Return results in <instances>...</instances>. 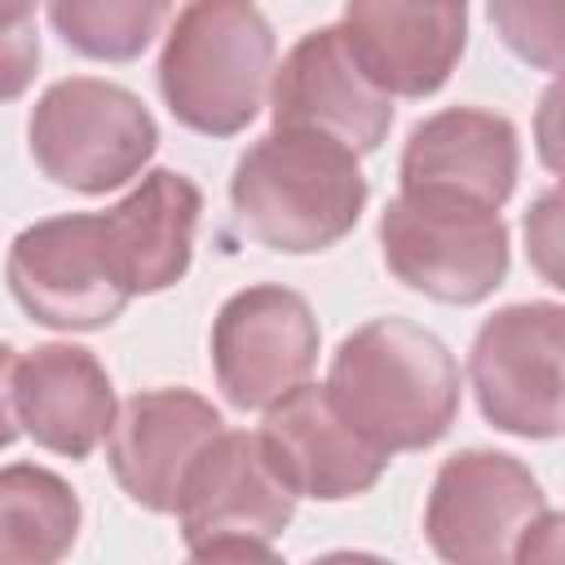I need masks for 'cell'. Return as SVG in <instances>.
<instances>
[{
	"label": "cell",
	"mask_w": 565,
	"mask_h": 565,
	"mask_svg": "<svg viewBox=\"0 0 565 565\" xmlns=\"http://www.w3.org/2000/svg\"><path fill=\"white\" fill-rule=\"evenodd\" d=\"M322 393L358 437L393 459L450 433L459 366L433 331L406 318H375L340 340Z\"/></svg>",
	"instance_id": "cell-1"
},
{
	"label": "cell",
	"mask_w": 565,
	"mask_h": 565,
	"mask_svg": "<svg viewBox=\"0 0 565 565\" xmlns=\"http://www.w3.org/2000/svg\"><path fill=\"white\" fill-rule=\"evenodd\" d=\"M238 225L274 252H327L366 207L358 154L313 132H269L243 150L230 177Z\"/></svg>",
	"instance_id": "cell-2"
},
{
	"label": "cell",
	"mask_w": 565,
	"mask_h": 565,
	"mask_svg": "<svg viewBox=\"0 0 565 565\" xmlns=\"http://www.w3.org/2000/svg\"><path fill=\"white\" fill-rule=\"evenodd\" d=\"M274 75V31L256 4L194 0L177 9L159 53V93L177 124L203 137L243 132Z\"/></svg>",
	"instance_id": "cell-3"
},
{
	"label": "cell",
	"mask_w": 565,
	"mask_h": 565,
	"mask_svg": "<svg viewBox=\"0 0 565 565\" xmlns=\"http://www.w3.org/2000/svg\"><path fill=\"white\" fill-rule=\"evenodd\" d=\"M35 168L66 190L106 194L141 177L159 146L154 115L110 79L71 75L40 93L26 124Z\"/></svg>",
	"instance_id": "cell-4"
},
{
	"label": "cell",
	"mask_w": 565,
	"mask_h": 565,
	"mask_svg": "<svg viewBox=\"0 0 565 565\" xmlns=\"http://www.w3.org/2000/svg\"><path fill=\"white\" fill-rule=\"evenodd\" d=\"M380 247L388 274L441 305H481L508 278V225L441 190H397L380 216Z\"/></svg>",
	"instance_id": "cell-5"
},
{
	"label": "cell",
	"mask_w": 565,
	"mask_h": 565,
	"mask_svg": "<svg viewBox=\"0 0 565 565\" xmlns=\"http://www.w3.org/2000/svg\"><path fill=\"white\" fill-rule=\"evenodd\" d=\"M565 309L556 300L503 305L490 313L468 353V380L486 424L512 437L552 441L565 428Z\"/></svg>",
	"instance_id": "cell-6"
},
{
	"label": "cell",
	"mask_w": 565,
	"mask_h": 565,
	"mask_svg": "<svg viewBox=\"0 0 565 565\" xmlns=\"http://www.w3.org/2000/svg\"><path fill=\"white\" fill-rule=\"evenodd\" d=\"M4 278L22 313L53 331L110 327L132 300L115 269L102 212H71L26 225L9 247Z\"/></svg>",
	"instance_id": "cell-7"
},
{
	"label": "cell",
	"mask_w": 565,
	"mask_h": 565,
	"mask_svg": "<svg viewBox=\"0 0 565 565\" xmlns=\"http://www.w3.org/2000/svg\"><path fill=\"white\" fill-rule=\"evenodd\" d=\"M543 512V486L521 459L459 450L433 477L424 534L441 565H512L521 534Z\"/></svg>",
	"instance_id": "cell-8"
},
{
	"label": "cell",
	"mask_w": 565,
	"mask_h": 565,
	"mask_svg": "<svg viewBox=\"0 0 565 565\" xmlns=\"http://www.w3.org/2000/svg\"><path fill=\"white\" fill-rule=\"evenodd\" d=\"M318 322L300 291L260 282L234 291L212 322V371L230 406L269 411L309 384Z\"/></svg>",
	"instance_id": "cell-9"
},
{
	"label": "cell",
	"mask_w": 565,
	"mask_h": 565,
	"mask_svg": "<svg viewBox=\"0 0 565 565\" xmlns=\"http://www.w3.org/2000/svg\"><path fill=\"white\" fill-rule=\"evenodd\" d=\"M274 132H313L349 154H371L388 137L393 102L353 66L340 26H318L291 44L269 79Z\"/></svg>",
	"instance_id": "cell-10"
},
{
	"label": "cell",
	"mask_w": 565,
	"mask_h": 565,
	"mask_svg": "<svg viewBox=\"0 0 565 565\" xmlns=\"http://www.w3.org/2000/svg\"><path fill=\"white\" fill-rule=\"evenodd\" d=\"M340 40L371 88L393 97L437 93L468 44L463 4H406V0H349Z\"/></svg>",
	"instance_id": "cell-11"
},
{
	"label": "cell",
	"mask_w": 565,
	"mask_h": 565,
	"mask_svg": "<svg viewBox=\"0 0 565 565\" xmlns=\"http://www.w3.org/2000/svg\"><path fill=\"white\" fill-rule=\"evenodd\" d=\"M225 433L221 411L190 388L132 393L106 433L115 481L146 512H177V494L194 459Z\"/></svg>",
	"instance_id": "cell-12"
},
{
	"label": "cell",
	"mask_w": 565,
	"mask_h": 565,
	"mask_svg": "<svg viewBox=\"0 0 565 565\" xmlns=\"http://www.w3.org/2000/svg\"><path fill=\"white\" fill-rule=\"evenodd\" d=\"M296 516V494L274 472L256 433H221L185 472L177 525L190 547L221 539H278Z\"/></svg>",
	"instance_id": "cell-13"
},
{
	"label": "cell",
	"mask_w": 565,
	"mask_h": 565,
	"mask_svg": "<svg viewBox=\"0 0 565 565\" xmlns=\"http://www.w3.org/2000/svg\"><path fill=\"white\" fill-rule=\"evenodd\" d=\"M256 437L296 499L340 503L366 494L388 468V455H380L340 419L322 384H300L291 397L269 406Z\"/></svg>",
	"instance_id": "cell-14"
},
{
	"label": "cell",
	"mask_w": 565,
	"mask_h": 565,
	"mask_svg": "<svg viewBox=\"0 0 565 565\" xmlns=\"http://www.w3.org/2000/svg\"><path fill=\"white\" fill-rule=\"evenodd\" d=\"M521 172L512 119L481 106H446L419 119L402 146V190H441L481 207H503Z\"/></svg>",
	"instance_id": "cell-15"
},
{
	"label": "cell",
	"mask_w": 565,
	"mask_h": 565,
	"mask_svg": "<svg viewBox=\"0 0 565 565\" xmlns=\"http://www.w3.org/2000/svg\"><path fill=\"white\" fill-rule=\"evenodd\" d=\"M18 428L66 459H88L115 424V388L97 353L79 344H40L13 366Z\"/></svg>",
	"instance_id": "cell-16"
},
{
	"label": "cell",
	"mask_w": 565,
	"mask_h": 565,
	"mask_svg": "<svg viewBox=\"0 0 565 565\" xmlns=\"http://www.w3.org/2000/svg\"><path fill=\"white\" fill-rule=\"evenodd\" d=\"M199 212V185L172 168H150L115 207L102 212V230L128 296H150L185 278Z\"/></svg>",
	"instance_id": "cell-17"
},
{
	"label": "cell",
	"mask_w": 565,
	"mask_h": 565,
	"mask_svg": "<svg viewBox=\"0 0 565 565\" xmlns=\"http://www.w3.org/2000/svg\"><path fill=\"white\" fill-rule=\"evenodd\" d=\"M79 539V499L53 468H0V565H62Z\"/></svg>",
	"instance_id": "cell-18"
},
{
	"label": "cell",
	"mask_w": 565,
	"mask_h": 565,
	"mask_svg": "<svg viewBox=\"0 0 565 565\" xmlns=\"http://www.w3.org/2000/svg\"><path fill=\"white\" fill-rule=\"evenodd\" d=\"M49 22L66 49L97 62L141 57L146 44L168 22V4L159 0H53Z\"/></svg>",
	"instance_id": "cell-19"
},
{
	"label": "cell",
	"mask_w": 565,
	"mask_h": 565,
	"mask_svg": "<svg viewBox=\"0 0 565 565\" xmlns=\"http://www.w3.org/2000/svg\"><path fill=\"white\" fill-rule=\"evenodd\" d=\"M40 66V35L31 4H0V102H13L31 88Z\"/></svg>",
	"instance_id": "cell-20"
},
{
	"label": "cell",
	"mask_w": 565,
	"mask_h": 565,
	"mask_svg": "<svg viewBox=\"0 0 565 565\" xmlns=\"http://www.w3.org/2000/svg\"><path fill=\"white\" fill-rule=\"evenodd\" d=\"M561 530H565L561 512L547 508V512L521 534L512 565H561Z\"/></svg>",
	"instance_id": "cell-21"
},
{
	"label": "cell",
	"mask_w": 565,
	"mask_h": 565,
	"mask_svg": "<svg viewBox=\"0 0 565 565\" xmlns=\"http://www.w3.org/2000/svg\"><path fill=\"white\" fill-rule=\"evenodd\" d=\"M185 565H282L278 552H269V543H252V539H221V543H203L190 547Z\"/></svg>",
	"instance_id": "cell-22"
},
{
	"label": "cell",
	"mask_w": 565,
	"mask_h": 565,
	"mask_svg": "<svg viewBox=\"0 0 565 565\" xmlns=\"http://www.w3.org/2000/svg\"><path fill=\"white\" fill-rule=\"evenodd\" d=\"M13 366H18V353L0 340V450L18 441V411H13Z\"/></svg>",
	"instance_id": "cell-23"
},
{
	"label": "cell",
	"mask_w": 565,
	"mask_h": 565,
	"mask_svg": "<svg viewBox=\"0 0 565 565\" xmlns=\"http://www.w3.org/2000/svg\"><path fill=\"white\" fill-rule=\"evenodd\" d=\"M309 565H393V561L371 556V552H327V556H318V561H309Z\"/></svg>",
	"instance_id": "cell-24"
}]
</instances>
